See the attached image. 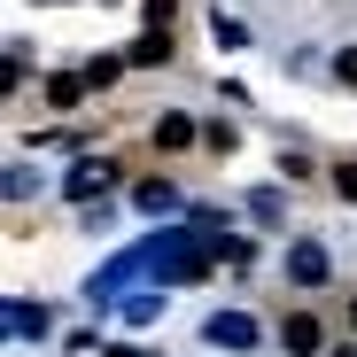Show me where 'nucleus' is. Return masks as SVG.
Wrapping results in <instances>:
<instances>
[{
    "mask_svg": "<svg viewBox=\"0 0 357 357\" xmlns=\"http://www.w3.org/2000/svg\"><path fill=\"white\" fill-rule=\"evenodd\" d=\"M287 280H295V287H326V249H319V241H295V249H287Z\"/></svg>",
    "mask_w": 357,
    "mask_h": 357,
    "instance_id": "f257e3e1",
    "label": "nucleus"
},
{
    "mask_svg": "<svg viewBox=\"0 0 357 357\" xmlns=\"http://www.w3.org/2000/svg\"><path fill=\"white\" fill-rule=\"evenodd\" d=\"M210 342H218V349H257V319L218 311V319H210Z\"/></svg>",
    "mask_w": 357,
    "mask_h": 357,
    "instance_id": "f03ea898",
    "label": "nucleus"
},
{
    "mask_svg": "<svg viewBox=\"0 0 357 357\" xmlns=\"http://www.w3.org/2000/svg\"><path fill=\"white\" fill-rule=\"evenodd\" d=\"M280 342H287L295 357H311V349H319V319H311V311H287V326H280Z\"/></svg>",
    "mask_w": 357,
    "mask_h": 357,
    "instance_id": "7ed1b4c3",
    "label": "nucleus"
},
{
    "mask_svg": "<svg viewBox=\"0 0 357 357\" xmlns=\"http://www.w3.org/2000/svg\"><path fill=\"white\" fill-rule=\"evenodd\" d=\"M109 171H116V163H101V155H86V163L70 171V195H78V202H86V195H101V187H109Z\"/></svg>",
    "mask_w": 357,
    "mask_h": 357,
    "instance_id": "20e7f679",
    "label": "nucleus"
},
{
    "mask_svg": "<svg viewBox=\"0 0 357 357\" xmlns=\"http://www.w3.org/2000/svg\"><path fill=\"white\" fill-rule=\"evenodd\" d=\"M155 148H195V125H187L178 109H163V116H155Z\"/></svg>",
    "mask_w": 357,
    "mask_h": 357,
    "instance_id": "39448f33",
    "label": "nucleus"
},
{
    "mask_svg": "<svg viewBox=\"0 0 357 357\" xmlns=\"http://www.w3.org/2000/svg\"><path fill=\"white\" fill-rule=\"evenodd\" d=\"M163 54H171V31H140L132 39V63H163Z\"/></svg>",
    "mask_w": 357,
    "mask_h": 357,
    "instance_id": "423d86ee",
    "label": "nucleus"
},
{
    "mask_svg": "<svg viewBox=\"0 0 357 357\" xmlns=\"http://www.w3.org/2000/svg\"><path fill=\"white\" fill-rule=\"evenodd\" d=\"M8 334H47V311H31V303H8Z\"/></svg>",
    "mask_w": 357,
    "mask_h": 357,
    "instance_id": "0eeeda50",
    "label": "nucleus"
},
{
    "mask_svg": "<svg viewBox=\"0 0 357 357\" xmlns=\"http://www.w3.org/2000/svg\"><path fill=\"white\" fill-rule=\"evenodd\" d=\"M78 93H86V78H47V101L54 109H78Z\"/></svg>",
    "mask_w": 357,
    "mask_h": 357,
    "instance_id": "6e6552de",
    "label": "nucleus"
},
{
    "mask_svg": "<svg viewBox=\"0 0 357 357\" xmlns=\"http://www.w3.org/2000/svg\"><path fill=\"white\" fill-rule=\"evenodd\" d=\"M132 202H140V210H171V202H178V195H171V187H163V178H148V187H140V195H132Z\"/></svg>",
    "mask_w": 357,
    "mask_h": 357,
    "instance_id": "1a4fd4ad",
    "label": "nucleus"
},
{
    "mask_svg": "<svg viewBox=\"0 0 357 357\" xmlns=\"http://www.w3.org/2000/svg\"><path fill=\"white\" fill-rule=\"evenodd\" d=\"M334 195H342V202H357V163H342V171H334Z\"/></svg>",
    "mask_w": 357,
    "mask_h": 357,
    "instance_id": "9d476101",
    "label": "nucleus"
},
{
    "mask_svg": "<svg viewBox=\"0 0 357 357\" xmlns=\"http://www.w3.org/2000/svg\"><path fill=\"white\" fill-rule=\"evenodd\" d=\"M171 8H178V0H148V24H155V31H171Z\"/></svg>",
    "mask_w": 357,
    "mask_h": 357,
    "instance_id": "9b49d317",
    "label": "nucleus"
},
{
    "mask_svg": "<svg viewBox=\"0 0 357 357\" xmlns=\"http://www.w3.org/2000/svg\"><path fill=\"white\" fill-rule=\"evenodd\" d=\"M334 78H349V86H357V47H342V54H334Z\"/></svg>",
    "mask_w": 357,
    "mask_h": 357,
    "instance_id": "f8f14e48",
    "label": "nucleus"
},
{
    "mask_svg": "<svg viewBox=\"0 0 357 357\" xmlns=\"http://www.w3.org/2000/svg\"><path fill=\"white\" fill-rule=\"evenodd\" d=\"M109 357H148V349H109Z\"/></svg>",
    "mask_w": 357,
    "mask_h": 357,
    "instance_id": "ddd939ff",
    "label": "nucleus"
}]
</instances>
